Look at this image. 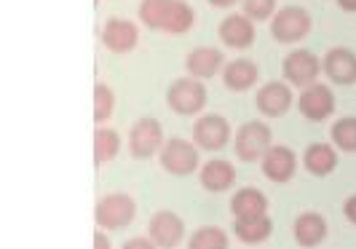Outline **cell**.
Returning <instances> with one entry per match:
<instances>
[{"label":"cell","instance_id":"cell-2","mask_svg":"<svg viewBox=\"0 0 356 249\" xmlns=\"http://www.w3.org/2000/svg\"><path fill=\"white\" fill-rule=\"evenodd\" d=\"M134 217H137V204L126 193L102 196L97 201V209H94V220L102 231H121V228L134 223Z\"/></svg>","mask_w":356,"mask_h":249},{"label":"cell","instance_id":"cell-9","mask_svg":"<svg viewBox=\"0 0 356 249\" xmlns=\"http://www.w3.org/2000/svg\"><path fill=\"white\" fill-rule=\"evenodd\" d=\"M193 143L201 150H222L231 143V124L217 113L201 115L193 124Z\"/></svg>","mask_w":356,"mask_h":249},{"label":"cell","instance_id":"cell-18","mask_svg":"<svg viewBox=\"0 0 356 249\" xmlns=\"http://www.w3.org/2000/svg\"><path fill=\"white\" fill-rule=\"evenodd\" d=\"M233 220H252V217H263L268 212V198L257 188H241L231 198Z\"/></svg>","mask_w":356,"mask_h":249},{"label":"cell","instance_id":"cell-16","mask_svg":"<svg viewBox=\"0 0 356 249\" xmlns=\"http://www.w3.org/2000/svg\"><path fill=\"white\" fill-rule=\"evenodd\" d=\"M257 110L268 115V118H282L286 110L292 107V91L286 83H279V81H270L263 89L257 91V99H254Z\"/></svg>","mask_w":356,"mask_h":249},{"label":"cell","instance_id":"cell-4","mask_svg":"<svg viewBox=\"0 0 356 249\" xmlns=\"http://www.w3.org/2000/svg\"><path fill=\"white\" fill-rule=\"evenodd\" d=\"M166 102L179 115H196L207 105V89L198 78H177L166 91Z\"/></svg>","mask_w":356,"mask_h":249},{"label":"cell","instance_id":"cell-6","mask_svg":"<svg viewBox=\"0 0 356 249\" xmlns=\"http://www.w3.org/2000/svg\"><path fill=\"white\" fill-rule=\"evenodd\" d=\"M270 147V129L263 121H247L236 131L233 150L241 161H257L263 159Z\"/></svg>","mask_w":356,"mask_h":249},{"label":"cell","instance_id":"cell-25","mask_svg":"<svg viewBox=\"0 0 356 249\" xmlns=\"http://www.w3.org/2000/svg\"><path fill=\"white\" fill-rule=\"evenodd\" d=\"M188 249H228V233L217 225H204L191 236Z\"/></svg>","mask_w":356,"mask_h":249},{"label":"cell","instance_id":"cell-14","mask_svg":"<svg viewBox=\"0 0 356 249\" xmlns=\"http://www.w3.org/2000/svg\"><path fill=\"white\" fill-rule=\"evenodd\" d=\"M217 35L228 49H250L254 43V22L247 14H228L220 22Z\"/></svg>","mask_w":356,"mask_h":249},{"label":"cell","instance_id":"cell-33","mask_svg":"<svg viewBox=\"0 0 356 249\" xmlns=\"http://www.w3.org/2000/svg\"><path fill=\"white\" fill-rule=\"evenodd\" d=\"M236 0H209V6H214V8H231Z\"/></svg>","mask_w":356,"mask_h":249},{"label":"cell","instance_id":"cell-30","mask_svg":"<svg viewBox=\"0 0 356 249\" xmlns=\"http://www.w3.org/2000/svg\"><path fill=\"white\" fill-rule=\"evenodd\" d=\"M343 212H346V220L356 225V196L346 198V204H343Z\"/></svg>","mask_w":356,"mask_h":249},{"label":"cell","instance_id":"cell-5","mask_svg":"<svg viewBox=\"0 0 356 249\" xmlns=\"http://www.w3.org/2000/svg\"><path fill=\"white\" fill-rule=\"evenodd\" d=\"M321 70H324V67H321V59L314 51H308V49H298V51L286 54L284 78H286V83H292V86H298V89L314 86Z\"/></svg>","mask_w":356,"mask_h":249},{"label":"cell","instance_id":"cell-32","mask_svg":"<svg viewBox=\"0 0 356 249\" xmlns=\"http://www.w3.org/2000/svg\"><path fill=\"white\" fill-rule=\"evenodd\" d=\"M338 6L343 11H351V14L356 11V0H338Z\"/></svg>","mask_w":356,"mask_h":249},{"label":"cell","instance_id":"cell-29","mask_svg":"<svg viewBox=\"0 0 356 249\" xmlns=\"http://www.w3.org/2000/svg\"><path fill=\"white\" fill-rule=\"evenodd\" d=\"M121 249H156V241H153L150 236H147V239H145V236H137V239H129Z\"/></svg>","mask_w":356,"mask_h":249},{"label":"cell","instance_id":"cell-28","mask_svg":"<svg viewBox=\"0 0 356 249\" xmlns=\"http://www.w3.org/2000/svg\"><path fill=\"white\" fill-rule=\"evenodd\" d=\"M244 14L252 22H266L276 17V0H244Z\"/></svg>","mask_w":356,"mask_h":249},{"label":"cell","instance_id":"cell-22","mask_svg":"<svg viewBox=\"0 0 356 249\" xmlns=\"http://www.w3.org/2000/svg\"><path fill=\"white\" fill-rule=\"evenodd\" d=\"M303 166L314 177H327L338 166V153H335V147H330L324 143L308 145L303 153Z\"/></svg>","mask_w":356,"mask_h":249},{"label":"cell","instance_id":"cell-31","mask_svg":"<svg viewBox=\"0 0 356 249\" xmlns=\"http://www.w3.org/2000/svg\"><path fill=\"white\" fill-rule=\"evenodd\" d=\"M94 249H110V239H107V233L102 228L94 231Z\"/></svg>","mask_w":356,"mask_h":249},{"label":"cell","instance_id":"cell-23","mask_svg":"<svg viewBox=\"0 0 356 249\" xmlns=\"http://www.w3.org/2000/svg\"><path fill=\"white\" fill-rule=\"evenodd\" d=\"M270 231H273V225H270L268 214L252 217V220H233V233L244 244H260V241H266L268 236H270Z\"/></svg>","mask_w":356,"mask_h":249},{"label":"cell","instance_id":"cell-13","mask_svg":"<svg viewBox=\"0 0 356 249\" xmlns=\"http://www.w3.org/2000/svg\"><path fill=\"white\" fill-rule=\"evenodd\" d=\"M298 172V156L286 145H270L263 156V175L270 182H289Z\"/></svg>","mask_w":356,"mask_h":249},{"label":"cell","instance_id":"cell-27","mask_svg":"<svg viewBox=\"0 0 356 249\" xmlns=\"http://www.w3.org/2000/svg\"><path fill=\"white\" fill-rule=\"evenodd\" d=\"M113 107H115V97H113L110 86L97 83L94 86V121L97 124H105L107 118L113 115Z\"/></svg>","mask_w":356,"mask_h":249},{"label":"cell","instance_id":"cell-3","mask_svg":"<svg viewBox=\"0 0 356 249\" xmlns=\"http://www.w3.org/2000/svg\"><path fill=\"white\" fill-rule=\"evenodd\" d=\"M311 33V17L300 6H284L270 19V35L279 43H298Z\"/></svg>","mask_w":356,"mask_h":249},{"label":"cell","instance_id":"cell-7","mask_svg":"<svg viewBox=\"0 0 356 249\" xmlns=\"http://www.w3.org/2000/svg\"><path fill=\"white\" fill-rule=\"evenodd\" d=\"M163 129L156 118H140L129 134V153L134 159H150L163 147Z\"/></svg>","mask_w":356,"mask_h":249},{"label":"cell","instance_id":"cell-8","mask_svg":"<svg viewBox=\"0 0 356 249\" xmlns=\"http://www.w3.org/2000/svg\"><path fill=\"white\" fill-rule=\"evenodd\" d=\"M161 166L169 175L185 177V175H191V172L198 169V150L193 147V143L175 137V140H169L161 147Z\"/></svg>","mask_w":356,"mask_h":249},{"label":"cell","instance_id":"cell-11","mask_svg":"<svg viewBox=\"0 0 356 249\" xmlns=\"http://www.w3.org/2000/svg\"><path fill=\"white\" fill-rule=\"evenodd\" d=\"M147 233L150 239L156 241V247L161 249H175L179 247V241L185 239V223L182 217H177L175 212H156L150 225H147Z\"/></svg>","mask_w":356,"mask_h":249},{"label":"cell","instance_id":"cell-10","mask_svg":"<svg viewBox=\"0 0 356 249\" xmlns=\"http://www.w3.org/2000/svg\"><path fill=\"white\" fill-rule=\"evenodd\" d=\"M298 110L308 121H327L335 113V94L324 83H314V86L303 89L300 99H298Z\"/></svg>","mask_w":356,"mask_h":249},{"label":"cell","instance_id":"cell-1","mask_svg":"<svg viewBox=\"0 0 356 249\" xmlns=\"http://www.w3.org/2000/svg\"><path fill=\"white\" fill-rule=\"evenodd\" d=\"M140 19L150 30L185 35L196 24V11L185 0H143L140 3Z\"/></svg>","mask_w":356,"mask_h":249},{"label":"cell","instance_id":"cell-21","mask_svg":"<svg viewBox=\"0 0 356 249\" xmlns=\"http://www.w3.org/2000/svg\"><path fill=\"white\" fill-rule=\"evenodd\" d=\"M260 78V70L252 59H236V62H228L225 70H222V81L231 91H247L257 83Z\"/></svg>","mask_w":356,"mask_h":249},{"label":"cell","instance_id":"cell-19","mask_svg":"<svg viewBox=\"0 0 356 249\" xmlns=\"http://www.w3.org/2000/svg\"><path fill=\"white\" fill-rule=\"evenodd\" d=\"M295 241L300 244V247H319L321 241L327 239V223H324V217L316 212H303L298 220H295Z\"/></svg>","mask_w":356,"mask_h":249},{"label":"cell","instance_id":"cell-24","mask_svg":"<svg viewBox=\"0 0 356 249\" xmlns=\"http://www.w3.org/2000/svg\"><path fill=\"white\" fill-rule=\"evenodd\" d=\"M121 150V137L115 129H97L94 131V161L97 166H102L107 161H113Z\"/></svg>","mask_w":356,"mask_h":249},{"label":"cell","instance_id":"cell-12","mask_svg":"<svg viewBox=\"0 0 356 249\" xmlns=\"http://www.w3.org/2000/svg\"><path fill=\"white\" fill-rule=\"evenodd\" d=\"M321 67L332 83H340V86L356 83V54L351 49H343V46L330 49L321 59Z\"/></svg>","mask_w":356,"mask_h":249},{"label":"cell","instance_id":"cell-17","mask_svg":"<svg viewBox=\"0 0 356 249\" xmlns=\"http://www.w3.org/2000/svg\"><path fill=\"white\" fill-rule=\"evenodd\" d=\"M222 51L201 46L185 56V70L191 72V78H214L217 72L222 70Z\"/></svg>","mask_w":356,"mask_h":249},{"label":"cell","instance_id":"cell-26","mask_svg":"<svg viewBox=\"0 0 356 249\" xmlns=\"http://www.w3.org/2000/svg\"><path fill=\"white\" fill-rule=\"evenodd\" d=\"M330 134H332L335 147H340L343 153H356V118L354 115L335 121Z\"/></svg>","mask_w":356,"mask_h":249},{"label":"cell","instance_id":"cell-20","mask_svg":"<svg viewBox=\"0 0 356 249\" xmlns=\"http://www.w3.org/2000/svg\"><path fill=\"white\" fill-rule=\"evenodd\" d=\"M233 182H236V169H233L231 161L214 159L209 163L201 166V185L212 193H222L228 191Z\"/></svg>","mask_w":356,"mask_h":249},{"label":"cell","instance_id":"cell-15","mask_svg":"<svg viewBox=\"0 0 356 249\" xmlns=\"http://www.w3.org/2000/svg\"><path fill=\"white\" fill-rule=\"evenodd\" d=\"M137 40H140V30L129 19H107V24L102 27V43L107 51L126 54L137 46Z\"/></svg>","mask_w":356,"mask_h":249}]
</instances>
